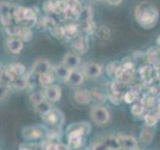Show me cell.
Returning <instances> with one entry per match:
<instances>
[{
  "mask_svg": "<svg viewBox=\"0 0 160 150\" xmlns=\"http://www.w3.org/2000/svg\"><path fill=\"white\" fill-rule=\"evenodd\" d=\"M159 12L157 7L149 1H144L137 5L135 9V19L141 27L145 29L153 28L158 22Z\"/></svg>",
  "mask_w": 160,
  "mask_h": 150,
  "instance_id": "1",
  "label": "cell"
},
{
  "mask_svg": "<svg viewBox=\"0 0 160 150\" xmlns=\"http://www.w3.org/2000/svg\"><path fill=\"white\" fill-rule=\"evenodd\" d=\"M48 128L40 124L25 126L21 130V135L26 140H40L48 136Z\"/></svg>",
  "mask_w": 160,
  "mask_h": 150,
  "instance_id": "2",
  "label": "cell"
},
{
  "mask_svg": "<svg viewBox=\"0 0 160 150\" xmlns=\"http://www.w3.org/2000/svg\"><path fill=\"white\" fill-rule=\"evenodd\" d=\"M45 123H47L52 128H60L64 123V115L59 109L51 108L49 111L41 116Z\"/></svg>",
  "mask_w": 160,
  "mask_h": 150,
  "instance_id": "3",
  "label": "cell"
},
{
  "mask_svg": "<svg viewBox=\"0 0 160 150\" xmlns=\"http://www.w3.org/2000/svg\"><path fill=\"white\" fill-rule=\"evenodd\" d=\"M90 118L93 120V122L96 125L102 126V125L109 122L110 113L106 107L94 106L90 110Z\"/></svg>",
  "mask_w": 160,
  "mask_h": 150,
  "instance_id": "4",
  "label": "cell"
},
{
  "mask_svg": "<svg viewBox=\"0 0 160 150\" xmlns=\"http://www.w3.org/2000/svg\"><path fill=\"white\" fill-rule=\"evenodd\" d=\"M61 95H62V91H61V88H60L58 85H55V84H50L45 86L44 89V96L46 98L49 102H57L61 98Z\"/></svg>",
  "mask_w": 160,
  "mask_h": 150,
  "instance_id": "5",
  "label": "cell"
},
{
  "mask_svg": "<svg viewBox=\"0 0 160 150\" xmlns=\"http://www.w3.org/2000/svg\"><path fill=\"white\" fill-rule=\"evenodd\" d=\"M120 148L124 150H135L137 148V140L130 135H118L116 137Z\"/></svg>",
  "mask_w": 160,
  "mask_h": 150,
  "instance_id": "6",
  "label": "cell"
},
{
  "mask_svg": "<svg viewBox=\"0 0 160 150\" xmlns=\"http://www.w3.org/2000/svg\"><path fill=\"white\" fill-rule=\"evenodd\" d=\"M102 72V66L98 63L95 62H89L85 64V66L83 68V74L84 76H86L87 78H97Z\"/></svg>",
  "mask_w": 160,
  "mask_h": 150,
  "instance_id": "7",
  "label": "cell"
},
{
  "mask_svg": "<svg viewBox=\"0 0 160 150\" xmlns=\"http://www.w3.org/2000/svg\"><path fill=\"white\" fill-rule=\"evenodd\" d=\"M50 69H51V66H50L48 60L41 58L34 62L32 66V72L37 75H42V74L49 73Z\"/></svg>",
  "mask_w": 160,
  "mask_h": 150,
  "instance_id": "8",
  "label": "cell"
},
{
  "mask_svg": "<svg viewBox=\"0 0 160 150\" xmlns=\"http://www.w3.org/2000/svg\"><path fill=\"white\" fill-rule=\"evenodd\" d=\"M84 81V74L83 72H80L77 69L70 70V73L68 75V78L65 82H67L71 86H79Z\"/></svg>",
  "mask_w": 160,
  "mask_h": 150,
  "instance_id": "9",
  "label": "cell"
},
{
  "mask_svg": "<svg viewBox=\"0 0 160 150\" xmlns=\"http://www.w3.org/2000/svg\"><path fill=\"white\" fill-rule=\"evenodd\" d=\"M62 64H64L67 68H69L70 70L72 69H77V67L80 64V58L79 56H77L76 54L68 52L64 55V57L62 59Z\"/></svg>",
  "mask_w": 160,
  "mask_h": 150,
  "instance_id": "10",
  "label": "cell"
},
{
  "mask_svg": "<svg viewBox=\"0 0 160 150\" xmlns=\"http://www.w3.org/2000/svg\"><path fill=\"white\" fill-rule=\"evenodd\" d=\"M6 47L11 53L18 54L19 52H21V50L23 48V41L20 38L11 37V38L7 39Z\"/></svg>",
  "mask_w": 160,
  "mask_h": 150,
  "instance_id": "11",
  "label": "cell"
},
{
  "mask_svg": "<svg viewBox=\"0 0 160 150\" xmlns=\"http://www.w3.org/2000/svg\"><path fill=\"white\" fill-rule=\"evenodd\" d=\"M74 100L78 104L86 105L91 101V94H90L89 91L84 90V89L77 90V91L74 93Z\"/></svg>",
  "mask_w": 160,
  "mask_h": 150,
  "instance_id": "12",
  "label": "cell"
},
{
  "mask_svg": "<svg viewBox=\"0 0 160 150\" xmlns=\"http://www.w3.org/2000/svg\"><path fill=\"white\" fill-rule=\"evenodd\" d=\"M153 136H154L153 127L145 126L142 129L141 133H140V141L145 145H148V144L151 143V141L153 140Z\"/></svg>",
  "mask_w": 160,
  "mask_h": 150,
  "instance_id": "13",
  "label": "cell"
},
{
  "mask_svg": "<svg viewBox=\"0 0 160 150\" xmlns=\"http://www.w3.org/2000/svg\"><path fill=\"white\" fill-rule=\"evenodd\" d=\"M66 130H78V131H81L84 135H87L91 131V126L87 122H77L69 125Z\"/></svg>",
  "mask_w": 160,
  "mask_h": 150,
  "instance_id": "14",
  "label": "cell"
},
{
  "mask_svg": "<svg viewBox=\"0 0 160 150\" xmlns=\"http://www.w3.org/2000/svg\"><path fill=\"white\" fill-rule=\"evenodd\" d=\"M54 73H55V75H56L57 78L63 80V81H66L67 78H68V75L70 73V69L67 68L64 64L61 63L54 68Z\"/></svg>",
  "mask_w": 160,
  "mask_h": 150,
  "instance_id": "15",
  "label": "cell"
},
{
  "mask_svg": "<svg viewBox=\"0 0 160 150\" xmlns=\"http://www.w3.org/2000/svg\"><path fill=\"white\" fill-rule=\"evenodd\" d=\"M34 108L36 110V112H38L42 116V115L46 114L49 110L52 108V104H51V102H49L47 99H44L43 101L38 103L37 105H35Z\"/></svg>",
  "mask_w": 160,
  "mask_h": 150,
  "instance_id": "16",
  "label": "cell"
},
{
  "mask_svg": "<svg viewBox=\"0 0 160 150\" xmlns=\"http://www.w3.org/2000/svg\"><path fill=\"white\" fill-rule=\"evenodd\" d=\"M158 115L155 114V113H147L145 115L144 117V121H145V126H148V127H154L155 124L157 123L158 121Z\"/></svg>",
  "mask_w": 160,
  "mask_h": 150,
  "instance_id": "17",
  "label": "cell"
},
{
  "mask_svg": "<svg viewBox=\"0 0 160 150\" xmlns=\"http://www.w3.org/2000/svg\"><path fill=\"white\" fill-rule=\"evenodd\" d=\"M138 96V93L135 91V90H128V91L123 95V99L124 101L130 104V103H133L135 100L137 99Z\"/></svg>",
  "mask_w": 160,
  "mask_h": 150,
  "instance_id": "18",
  "label": "cell"
},
{
  "mask_svg": "<svg viewBox=\"0 0 160 150\" xmlns=\"http://www.w3.org/2000/svg\"><path fill=\"white\" fill-rule=\"evenodd\" d=\"M155 102H156V99H155V96L153 95H146L143 100H142V104L145 108H151L155 105Z\"/></svg>",
  "mask_w": 160,
  "mask_h": 150,
  "instance_id": "19",
  "label": "cell"
},
{
  "mask_svg": "<svg viewBox=\"0 0 160 150\" xmlns=\"http://www.w3.org/2000/svg\"><path fill=\"white\" fill-rule=\"evenodd\" d=\"M27 81L24 78L21 77H16L13 79V81L11 82L12 87H14L15 89H23L25 86H26Z\"/></svg>",
  "mask_w": 160,
  "mask_h": 150,
  "instance_id": "20",
  "label": "cell"
},
{
  "mask_svg": "<svg viewBox=\"0 0 160 150\" xmlns=\"http://www.w3.org/2000/svg\"><path fill=\"white\" fill-rule=\"evenodd\" d=\"M145 110V107L143 106L142 103H134L131 107V112L134 116H140L141 114H143Z\"/></svg>",
  "mask_w": 160,
  "mask_h": 150,
  "instance_id": "21",
  "label": "cell"
},
{
  "mask_svg": "<svg viewBox=\"0 0 160 150\" xmlns=\"http://www.w3.org/2000/svg\"><path fill=\"white\" fill-rule=\"evenodd\" d=\"M44 99H46L44 96V94L40 93V92H34L30 95V100H31V102L33 103V105H37L38 103H40L41 101H43Z\"/></svg>",
  "mask_w": 160,
  "mask_h": 150,
  "instance_id": "22",
  "label": "cell"
},
{
  "mask_svg": "<svg viewBox=\"0 0 160 150\" xmlns=\"http://www.w3.org/2000/svg\"><path fill=\"white\" fill-rule=\"evenodd\" d=\"M148 57L151 62H155L160 58V51L156 47H151V49L148 51Z\"/></svg>",
  "mask_w": 160,
  "mask_h": 150,
  "instance_id": "23",
  "label": "cell"
},
{
  "mask_svg": "<svg viewBox=\"0 0 160 150\" xmlns=\"http://www.w3.org/2000/svg\"><path fill=\"white\" fill-rule=\"evenodd\" d=\"M90 94H91V100L94 99L96 102H103L105 101V97L104 95L99 91V90L97 89H93L91 92H90Z\"/></svg>",
  "mask_w": 160,
  "mask_h": 150,
  "instance_id": "24",
  "label": "cell"
},
{
  "mask_svg": "<svg viewBox=\"0 0 160 150\" xmlns=\"http://www.w3.org/2000/svg\"><path fill=\"white\" fill-rule=\"evenodd\" d=\"M39 76V81L41 82L43 85L45 86H47V85H50L53 81V78L50 76L49 73H46V74H42V75H38Z\"/></svg>",
  "mask_w": 160,
  "mask_h": 150,
  "instance_id": "25",
  "label": "cell"
},
{
  "mask_svg": "<svg viewBox=\"0 0 160 150\" xmlns=\"http://www.w3.org/2000/svg\"><path fill=\"white\" fill-rule=\"evenodd\" d=\"M117 63L116 62H111V63H109L108 64V67H107V72L109 75H112V74H116L117 72V70L119 68L120 65H116Z\"/></svg>",
  "mask_w": 160,
  "mask_h": 150,
  "instance_id": "26",
  "label": "cell"
},
{
  "mask_svg": "<svg viewBox=\"0 0 160 150\" xmlns=\"http://www.w3.org/2000/svg\"><path fill=\"white\" fill-rule=\"evenodd\" d=\"M92 150H111L105 142H100V143H96L92 147Z\"/></svg>",
  "mask_w": 160,
  "mask_h": 150,
  "instance_id": "27",
  "label": "cell"
},
{
  "mask_svg": "<svg viewBox=\"0 0 160 150\" xmlns=\"http://www.w3.org/2000/svg\"><path fill=\"white\" fill-rule=\"evenodd\" d=\"M8 91V85H0V100L7 96Z\"/></svg>",
  "mask_w": 160,
  "mask_h": 150,
  "instance_id": "28",
  "label": "cell"
},
{
  "mask_svg": "<svg viewBox=\"0 0 160 150\" xmlns=\"http://www.w3.org/2000/svg\"><path fill=\"white\" fill-rule=\"evenodd\" d=\"M123 1V0H107V2L111 5H118Z\"/></svg>",
  "mask_w": 160,
  "mask_h": 150,
  "instance_id": "29",
  "label": "cell"
},
{
  "mask_svg": "<svg viewBox=\"0 0 160 150\" xmlns=\"http://www.w3.org/2000/svg\"><path fill=\"white\" fill-rule=\"evenodd\" d=\"M157 115H158V117L160 118V103L158 104V107H157Z\"/></svg>",
  "mask_w": 160,
  "mask_h": 150,
  "instance_id": "30",
  "label": "cell"
},
{
  "mask_svg": "<svg viewBox=\"0 0 160 150\" xmlns=\"http://www.w3.org/2000/svg\"><path fill=\"white\" fill-rule=\"evenodd\" d=\"M19 150H32L31 148H28V147H21Z\"/></svg>",
  "mask_w": 160,
  "mask_h": 150,
  "instance_id": "31",
  "label": "cell"
},
{
  "mask_svg": "<svg viewBox=\"0 0 160 150\" xmlns=\"http://www.w3.org/2000/svg\"><path fill=\"white\" fill-rule=\"evenodd\" d=\"M157 44H158V46L160 47V36H158V38H157Z\"/></svg>",
  "mask_w": 160,
  "mask_h": 150,
  "instance_id": "32",
  "label": "cell"
},
{
  "mask_svg": "<svg viewBox=\"0 0 160 150\" xmlns=\"http://www.w3.org/2000/svg\"><path fill=\"white\" fill-rule=\"evenodd\" d=\"M115 150H124V149H122V148H120V147H119V148H117V149H115Z\"/></svg>",
  "mask_w": 160,
  "mask_h": 150,
  "instance_id": "33",
  "label": "cell"
},
{
  "mask_svg": "<svg viewBox=\"0 0 160 150\" xmlns=\"http://www.w3.org/2000/svg\"><path fill=\"white\" fill-rule=\"evenodd\" d=\"M135 150H140V149H135Z\"/></svg>",
  "mask_w": 160,
  "mask_h": 150,
  "instance_id": "34",
  "label": "cell"
},
{
  "mask_svg": "<svg viewBox=\"0 0 160 150\" xmlns=\"http://www.w3.org/2000/svg\"><path fill=\"white\" fill-rule=\"evenodd\" d=\"M99 1H100V0H99Z\"/></svg>",
  "mask_w": 160,
  "mask_h": 150,
  "instance_id": "35",
  "label": "cell"
}]
</instances>
